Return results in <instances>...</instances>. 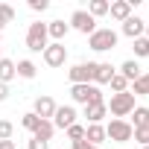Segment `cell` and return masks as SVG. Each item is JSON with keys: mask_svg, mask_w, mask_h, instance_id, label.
<instances>
[{"mask_svg": "<svg viewBox=\"0 0 149 149\" xmlns=\"http://www.w3.org/2000/svg\"><path fill=\"white\" fill-rule=\"evenodd\" d=\"M117 41H120V35L111 29V26H97V32L94 35H88V47L94 50V53H105V50H114L117 47Z\"/></svg>", "mask_w": 149, "mask_h": 149, "instance_id": "7a4b0ae2", "label": "cell"}, {"mask_svg": "<svg viewBox=\"0 0 149 149\" xmlns=\"http://www.w3.org/2000/svg\"><path fill=\"white\" fill-rule=\"evenodd\" d=\"M82 117H88V126H91V123H100V126H102V120L108 117V108H105V102L85 105V114H82Z\"/></svg>", "mask_w": 149, "mask_h": 149, "instance_id": "5bb4252c", "label": "cell"}, {"mask_svg": "<svg viewBox=\"0 0 149 149\" xmlns=\"http://www.w3.org/2000/svg\"><path fill=\"white\" fill-rule=\"evenodd\" d=\"M0 58H3V41H0Z\"/></svg>", "mask_w": 149, "mask_h": 149, "instance_id": "8d00e7d4", "label": "cell"}, {"mask_svg": "<svg viewBox=\"0 0 149 149\" xmlns=\"http://www.w3.org/2000/svg\"><path fill=\"white\" fill-rule=\"evenodd\" d=\"M143 149H149V146H143Z\"/></svg>", "mask_w": 149, "mask_h": 149, "instance_id": "f35d334b", "label": "cell"}, {"mask_svg": "<svg viewBox=\"0 0 149 149\" xmlns=\"http://www.w3.org/2000/svg\"><path fill=\"white\" fill-rule=\"evenodd\" d=\"M29 9L32 12H47L50 9V0H29Z\"/></svg>", "mask_w": 149, "mask_h": 149, "instance_id": "f546056e", "label": "cell"}, {"mask_svg": "<svg viewBox=\"0 0 149 149\" xmlns=\"http://www.w3.org/2000/svg\"><path fill=\"white\" fill-rule=\"evenodd\" d=\"M70 97L73 102H79V105H97V102H105L102 91L97 85H73L70 88Z\"/></svg>", "mask_w": 149, "mask_h": 149, "instance_id": "277c9868", "label": "cell"}, {"mask_svg": "<svg viewBox=\"0 0 149 149\" xmlns=\"http://www.w3.org/2000/svg\"><path fill=\"white\" fill-rule=\"evenodd\" d=\"M70 26L76 29V32H82V35H94V32H97V21H94L85 9H76V12L70 15Z\"/></svg>", "mask_w": 149, "mask_h": 149, "instance_id": "ba28073f", "label": "cell"}, {"mask_svg": "<svg viewBox=\"0 0 149 149\" xmlns=\"http://www.w3.org/2000/svg\"><path fill=\"white\" fill-rule=\"evenodd\" d=\"M85 140H88V143H94V146L105 143V140H108V137H105V126H100V123L85 126Z\"/></svg>", "mask_w": 149, "mask_h": 149, "instance_id": "9a60e30c", "label": "cell"}, {"mask_svg": "<svg viewBox=\"0 0 149 149\" xmlns=\"http://www.w3.org/2000/svg\"><path fill=\"white\" fill-rule=\"evenodd\" d=\"M129 91L134 97H149V73H140V79H134L129 85Z\"/></svg>", "mask_w": 149, "mask_h": 149, "instance_id": "7402d4cb", "label": "cell"}, {"mask_svg": "<svg viewBox=\"0 0 149 149\" xmlns=\"http://www.w3.org/2000/svg\"><path fill=\"white\" fill-rule=\"evenodd\" d=\"M0 149H18L15 140H0Z\"/></svg>", "mask_w": 149, "mask_h": 149, "instance_id": "e575fe53", "label": "cell"}, {"mask_svg": "<svg viewBox=\"0 0 149 149\" xmlns=\"http://www.w3.org/2000/svg\"><path fill=\"white\" fill-rule=\"evenodd\" d=\"M76 108H73V105H58L56 108V114H53V126L56 129H61V132H67L73 123H76Z\"/></svg>", "mask_w": 149, "mask_h": 149, "instance_id": "9c48e42d", "label": "cell"}, {"mask_svg": "<svg viewBox=\"0 0 149 149\" xmlns=\"http://www.w3.org/2000/svg\"><path fill=\"white\" fill-rule=\"evenodd\" d=\"M67 32H70V24H64V21H50V24H47V35H50L53 41H58V44L64 41Z\"/></svg>", "mask_w": 149, "mask_h": 149, "instance_id": "2e32d148", "label": "cell"}, {"mask_svg": "<svg viewBox=\"0 0 149 149\" xmlns=\"http://www.w3.org/2000/svg\"><path fill=\"white\" fill-rule=\"evenodd\" d=\"M108 85H111V91H114V94H123V91H129V79H126V76H120V73H114V79H111Z\"/></svg>", "mask_w": 149, "mask_h": 149, "instance_id": "d4e9b609", "label": "cell"}, {"mask_svg": "<svg viewBox=\"0 0 149 149\" xmlns=\"http://www.w3.org/2000/svg\"><path fill=\"white\" fill-rule=\"evenodd\" d=\"M67 137H70V143H76V140H85V126H82V123H73V126L67 129Z\"/></svg>", "mask_w": 149, "mask_h": 149, "instance_id": "4316f807", "label": "cell"}, {"mask_svg": "<svg viewBox=\"0 0 149 149\" xmlns=\"http://www.w3.org/2000/svg\"><path fill=\"white\" fill-rule=\"evenodd\" d=\"M6 24H9V21L3 18V12H0V32H3V29H6Z\"/></svg>", "mask_w": 149, "mask_h": 149, "instance_id": "d590c367", "label": "cell"}, {"mask_svg": "<svg viewBox=\"0 0 149 149\" xmlns=\"http://www.w3.org/2000/svg\"><path fill=\"white\" fill-rule=\"evenodd\" d=\"M108 6H111L108 0H91V3H88V9H85V12H88V15H91V18L97 21V18H102V15H108Z\"/></svg>", "mask_w": 149, "mask_h": 149, "instance_id": "603a6c76", "label": "cell"}, {"mask_svg": "<svg viewBox=\"0 0 149 149\" xmlns=\"http://www.w3.org/2000/svg\"><path fill=\"white\" fill-rule=\"evenodd\" d=\"M53 134H56V126H53V120H41V123H38V129L32 132V137H35V140H47V143L53 140Z\"/></svg>", "mask_w": 149, "mask_h": 149, "instance_id": "ffe728a7", "label": "cell"}, {"mask_svg": "<svg viewBox=\"0 0 149 149\" xmlns=\"http://www.w3.org/2000/svg\"><path fill=\"white\" fill-rule=\"evenodd\" d=\"M114 73H117V67L114 64H108V61H97V70H94V85L100 88V85H108L111 79H114Z\"/></svg>", "mask_w": 149, "mask_h": 149, "instance_id": "8fae6325", "label": "cell"}, {"mask_svg": "<svg viewBox=\"0 0 149 149\" xmlns=\"http://www.w3.org/2000/svg\"><path fill=\"white\" fill-rule=\"evenodd\" d=\"M15 73H18L21 79H35L38 67H35V61H29V58H21V61H15Z\"/></svg>", "mask_w": 149, "mask_h": 149, "instance_id": "d6986e66", "label": "cell"}, {"mask_svg": "<svg viewBox=\"0 0 149 149\" xmlns=\"http://www.w3.org/2000/svg\"><path fill=\"white\" fill-rule=\"evenodd\" d=\"M38 123H41V117H35L32 111H26V114L21 117V126H24L26 132H35V129H38Z\"/></svg>", "mask_w": 149, "mask_h": 149, "instance_id": "484cf974", "label": "cell"}, {"mask_svg": "<svg viewBox=\"0 0 149 149\" xmlns=\"http://www.w3.org/2000/svg\"><path fill=\"white\" fill-rule=\"evenodd\" d=\"M0 12H3V18H6V21H9V24H12V21H15V9H12V6H9V3H0Z\"/></svg>", "mask_w": 149, "mask_h": 149, "instance_id": "4dcf8cb0", "label": "cell"}, {"mask_svg": "<svg viewBox=\"0 0 149 149\" xmlns=\"http://www.w3.org/2000/svg\"><path fill=\"white\" fill-rule=\"evenodd\" d=\"M132 134H134V129L129 126V120H114L111 117V123L105 126V137L114 140V143H126V140H132Z\"/></svg>", "mask_w": 149, "mask_h": 149, "instance_id": "8992f818", "label": "cell"}, {"mask_svg": "<svg viewBox=\"0 0 149 149\" xmlns=\"http://www.w3.org/2000/svg\"><path fill=\"white\" fill-rule=\"evenodd\" d=\"M143 32H146V21H140L137 15H132L129 21H123V35H126V38L134 41V38H140Z\"/></svg>", "mask_w": 149, "mask_h": 149, "instance_id": "7c38bea8", "label": "cell"}, {"mask_svg": "<svg viewBox=\"0 0 149 149\" xmlns=\"http://www.w3.org/2000/svg\"><path fill=\"white\" fill-rule=\"evenodd\" d=\"M6 100H9V85L0 82V102H6Z\"/></svg>", "mask_w": 149, "mask_h": 149, "instance_id": "836d02e7", "label": "cell"}, {"mask_svg": "<svg viewBox=\"0 0 149 149\" xmlns=\"http://www.w3.org/2000/svg\"><path fill=\"white\" fill-rule=\"evenodd\" d=\"M129 126H132V129H146V126H149V108H146V105H134Z\"/></svg>", "mask_w": 149, "mask_h": 149, "instance_id": "e0dca14e", "label": "cell"}, {"mask_svg": "<svg viewBox=\"0 0 149 149\" xmlns=\"http://www.w3.org/2000/svg\"><path fill=\"white\" fill-rule=\"evenodd\" d=\"M41 56H44V64H47V67H64V61H67V47L58 44V41H53V44H47V50H44Z\"/></svg>", "mask_w": 149, "mask_h": 149, "instance_id": "52a82bcc", "label": "cell"}, {"mask_svg": "<svg viewBox=\"0 0 149 149\" xmlns=\"http://www.w3.org/2000/svg\"><path fill=\"white\" fill-rule=\"evenodd\" d=\"M94 70H97V61H79L67 70V76L73 85H94Z\"/></svg>", "mask_w": 149, "mask_h": 149, "instance_id": "5b68a950", "label": "cell"}, {"mask_svg": "<svg viewBox=\"0 0 149 149\" xmlns=\"http://www.w3.org/2000/svg\"><path fill=\"white\" fill-rule=\"evenodd\" d=\"M117 73H120V76H126V79H129V85H132L134 79H140V64H137L134 58H129V61H123V64H120V70H117Z\"/></svg>", "mask_w": 149, "mask_h": 149, "instance_id": "ac0fdd59", "label": "cell"}, {"mask_svg": "<svg viewBox=\"0 0 149 149\" xmlns=\"http://www.w3.org/2000/svg\"><path fill=\"white\" fill-rule=\"evenodd\" d=\"M29 149H50V143H47V140H35V137H32V140H29Z\"/></svg>", "mask_w": 149, "mask_h": 149, "instance_id": "1f68e13d", "label": "cell"}, {"mask_svg": "<svg viewBox=\"0 0 149 149\" xmlns=\"http://www.w3.org/2000/svg\"><path fill=\"white\" fill-rule=\"evenodd\" d=\"M15 76H18V73H15V61L12 58H0V82L9 85Z\"/></svg>", "mask_w": 149, "mask_h": 149, "instance_id": "44dd1931", "label": "cell"}, {"mask_svg": "<svg viewBox=\"0 0 149 149\" xmlns=\"http://www.w3.org/2000/svg\"><path fill=\"white\" fill-rule=\"evenodd\" d=\"M108 114L114 120H126L132 111H134V94L132 91H123V94H111V102H105Z\"/></svg>", "mask_w": 149, "mask_h": 149, "instance_id": "6da1fadb", "label": "cell"}, {"mask_svg": "<svg viewBox=\"0 0 149 149\" xmlns=\"http://www.w3.org/2000/svg\"><path fill=\"white\" fill-rule=\"evenodd\" d=\"M47 44H50L47 24H41V21L29 24V29H26V47H29L32 53H44V50H47Z\"/></svg>", "mask_w": 149, "mask_h": 149, "instance_id": "3957f363", "label": "cell"}, {"mask_svg": "<svg viewBox=\"0 0 149 149\" xmlns=\"http://www.w3.org/2000/svg\"><path fill=\"white\" fill-rule=\"evenodd\" d=\"M132 44H134V56H137V58H149V38H146V35L134 38Z\"/></svg>", "mask_w": 149, "mask_h": 149, "instance_id": "cb8c5ba5", "label": "cell"}, {"mask_svg": "<svg viewBox=\"0 0 149 149\" xmlns=\"http://www.w3.org/2000/svg\"><path fill=\"white\" fill-rule=\"evenodd\" d=\"M56 102H53V97H35V105H32V114L35 117H41V120H53V114H56Z\"/></svg>", "mask_w": 149, "mask_h": 149, "instance_id": "30bf717a", "label": "cell"}, {"mask_svg": "<svg viewBox=\"0 0 149 149\" xmlns=\"http://www.w3.org/2000/svg\"><path fill=\"white\" fill-rule=\"evenodd\" d=\"M143 35H146V38H149V24H146V32H143Z\"/></svg>", "mask_w": 149, "mask_h": 149, "instance_id": "74e56055", "label": "cell"}, {"mask_svg": "<svg viewBox=\"0 0 149 149\" xmlns=\"http://www.w3.org/2000/svg\"><path fill=\"white\" fill-rule=\"evenodd\" d=\"M132 9H134V6L129 3V0H114V3L108 6V15H111L114 21H120V24H123V21H129V18H132Z\"/></svg>", "mask_w": 149, "mask_h": 149, "instance_id": "4fadbf2b", "label": "cell"}, {"mask_svg": "<svg viewBox=\"0 0 149 149\" xmlns=\"http://www.w3.org/2000/svg\"><path fill=\"white\" fill-rule=\"evenodd\" d=\"M12 134H15V126L9 120H0V140H12Z\"/></svg>", "mask_w": 149, "mask_h": 149, "instance_id": "83f0119b", "label": "cell"}, {"mask_svg": "<svg viewBox=\"0 0 149 149\" xmlns=\"http://www.w3.org/2000/svg\"><path fill=\"white\" fill-rule=\"evenodd\" d=\"M132 137H134L140 146H149V126H146V129H134V134H132Z\"/></svg>", "mask_w": 149, "mask_h": 149, "instance_id": "f1b7e54d", "label": "cell"}, {"mask_svg": "<svg viewBox=\"0 0 149 149\" xmlns=\"http://www.w3.org/2000/svg\"><path fill=\"white\" fill-rule=\"evenodd\" d=\"M73 149H100V146H94V143H88V140H76Z\"/></svg>", "mask_w": 149, "mask_h": 149, "instance_id": "d6a6232c", "label": "cell"}]
</instances>
